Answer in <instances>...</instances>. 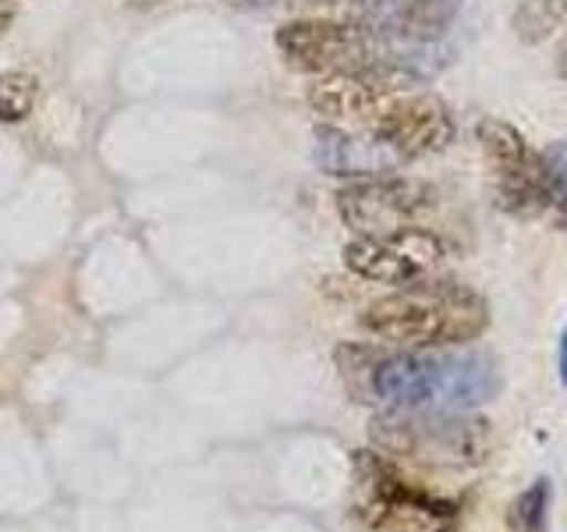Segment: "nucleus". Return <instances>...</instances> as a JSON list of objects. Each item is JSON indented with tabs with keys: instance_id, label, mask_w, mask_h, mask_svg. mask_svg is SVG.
<instances>
[{
	"instance_id": "f257e3e1",
	"label": "nucleus",
	"mask_w": 567,
	"mask_h": 532,
	"mask_svg": "<svg viewBox=\"0 0 567 532\" xmlns=\"http://www.w3.org/2000/svg\"><path fill=\"white\" fill-rule=\"evenodd\" d=\"M337 369L354 401L386 412L443 408L465 412L501 395V366L483 351H425V348H337Z\"/></svg>"
},
{
	"instance_id": "f03ea898",
	"label": "nucleus",
	"mask_w": 567,
	"mask_h": 532,
	"mask_svg": "<svg viewBox=\"0 0 567 532\" xmlns=\"http://www.w3.org/2000/svg\"><path fill=\"white\" fill-rule=\"evenodd\" d=\"M359 327L398 348H451L486 334L489 306L465 284L425 277L372 301L359 316Z\"/></svg>"
},
{
	"instance_id": "7ed1b4c3",
	"label": "nucleus",
	"mask_w": 567,
	"mask_h": 532,
	"mask_svg": "<svg viewBox=\"0 0 567 532\" xmlns=\"http://www.w3.org/2000/svg\"><path fill=\"white\" fill-rule=\"evenodd\" d=\"M354 529L359 532H457V508L422 490L377 451L354 454Z\"/></svg>"
},
{
	"instance_id": "20e7f679",
	"label": "nucleus",
	"mask_w": 567,
	"mask_h": 532,
	"mask_svg": "<svg viewBox=\"0 0 567 532\" xmlns=\"http://www.w3.org/2000/svg\"><path fill=\"white\" fill-rule=\"evenodd\" d=\"M377 448L425 466H483L493 451L489 422L461 419L443 408L419 412H386L372 422Z\"/></svg>"
},
{
	"instance_id": "39448f33",
	"label": "nucleus",
	"mask_w": 567,
	"mask_h": 532,
	"mask_svg": "<svg viewBox=\"0 0 567 532\" xmlns=\"http://www.w3.org/2000/svg\"><path fill=\"white\" fill-rule=\"evenodd\" d=\"M277 50L288 68L301 75H337L380 61L377 40L359 22L341 18H295L277 29Z\"/></svg>"
},
{
	"instance_id": "423d86ee",
	"label": "nucleus",
	"mask_w": 567,
	"mask_h": 532,
	"mask_svg": "<svg viewBox=\"0 0 567 532\" xmlns=\"http://www.w3.org/2000/svg\"><path fill=\"white\" fill-rule=\"evenodd\" d=\"M478 146H483L493 182H496V200L504 209L518 213V217H539L543 209L554 203V185L543 156L532 150V142L507 121L483 117L475 124Z\"/></svg>"
},
{
	"instance_id": "0eeeda50",
	"label": "nucleus",
	"mask_w": 567,
	"mask_h": 532,
	"mask_svg": "<svg viewBox=\"0 0 567 532\" xmlns=\"http://www.w3.org/2000/svg\"><path fill=\"white\" fill-rule=\"evenodd\" d=\"M436 209L433 185L401 174H377L337 192V213L354 235H390L415 227Z\"/></svg>"
},
{
	"instance_id": "6e6552de",
	"label": "nucleus",
	"mask_w": 567,
	"mask_h": 532,
	"mask_svg": "<svg viewBox=\"0 0 567 532\" xmlns=\"http://www.w3.org/2000/svg\"><path fill=\"white\" fill-rule=\"evenodd\" d=\"M443 259H447V245L422 224L390 231V235H359L344 248V263L351 274L390 284V288L433 277Z\"/></svg>"
},
{
	"instance_id": "1a4fd4ad",
	"label": "nucleus",
	"mask_w": 567,
	"mask_h": 532,
	"mask_svg": "<svg viewBox=\"0 0 567 532\" xmlns=\"http://www.w3.org/2000/svg\"><path fill=\"white\" fill-rule=\"evenodd\" d=\"M372 139L398 160H419L447 150L457 124L451 106L433 93H394L369 121Z\"/></svg>"
},
{
	"instance_id": "9d476101",
	"label": "nucleus",
	"mask_w": 567,
	"mask_h": 532,
	"mask_svg": "<svg viewBox=\"0 0 567 532\" xmlns=\"http://www.w3.org/2000/svg\"><path fill=\"white\" fill-rule=\"evenodd\" d=\"M394 153H386L377 139H359L344 132H327L319 142V164L327 167V174H362L377 177L394 167Z\"/></svg>"
},
{
	"instance_id": "9b49d317",
	"label": "nucleus",
	"mask_w": 567,
	"mask_h": 532,
	"mask_svg": "<svg viewBox=\"0 0 567 532\" xmlns=\"http://www.w3.org/2000/svg\"><path fill=\"white\" fill-rule=\"evenodd\" d=\"M461 0H394L390 8V29L412 40H433L451 25Z\"/></svg>"
},
{
	"instance_id": "f8f14e48",
	"label": "nucleus",
	"mask_w": 567,
	"mask_h": 532,
	"mask_svg": "<svg viewBox=\"0 0 567 532\" xmlns=\"http://www.w3.org/2000/svg\"><path fill=\"white\" fill-rule=\"evenodd\" d=\"M567 18V0H518L511 29L522 43L539 47L554 35Z\"/></svg>"
},
{
	"instance_id": "ddd939ff",
	"label": "nucleus",
	"mask_w": 567,
	"mask_h": 532,
	"mask_svg": "<svg viewBox=\"0 0 567 532\" xmlns=\"http://www.w3.org/2000/svg\"><path fill=\"white\" fill-rule=\"evenodd\" d=\"M35 96H40V82L29 71H4L0 75V124H18L32 114Z\"/></svg>"
},
{
	"instance_id": "4468645a",
	"label": "nucleus",
	"mask_w": 567,
	"mask_h": 532,
	"mask_svg": "<svg viewBox=\"0 0 567 532\" xmlns=\"http://www.w3.org/2000/svg\"><path fill=\"white\" fill-rule=\"evenodd\" d=\"M549 519V483L536 479L525 493H518V501L507 511V525L511 532H546Z\"/></svg>"
},
{
	"instance_id": "2eb2a0df",
	"label": "nucleus",
	"mask_w": 567,
	"mask_h": 532,
	"mask_svg": "<svg viewBox=\"0 0 567 532\" xmlns=\"http://www.w3.org/2000/svg\"><path fill=\"white\" fill-rule=\"evenodd\" d=\"M230 8L245 11H316V8H344L348 0H227Z\"/></svg>"
},
{
	"instance_id": "dca6fc26",
	"label": "nucleus",
	"mask_w": 567,
	"mask_h": 532,
	"mask_svg": "<svg viewBox=\"0 0 567 532\" xmlns=\"http://www.w3.org/2000/svg\"><path fill=\"white\" fill-rule=\"evenodd\" d=\"M543 164H546V174H549V185H554V192H560L567 200V139L554 142V146L543 153Z\"/></svg>"
},
{
	"instance_id": "f3484780",
	"label": "nucleus",
	"mask_w": 567,
	"mask_h": 532,
	"mask_svg": "<svg viewBox=\"0 0 567 532\" xmlns=\"http://www.w3.org/2000/svg\"><path fill=\"white\" fill-rule=\"evenodd\" d=\"M14 18H18V0H0V35L11 29Z\"/></svg>"
},
{
	"instance_id": "a211bd4d",
	"label": "nucleus",
	"mask_w": 567,
	"mask_h": 532,
	"mask_svg": "<svg viewBox=\"0 0 567 532\" xmlns=\"http://www.w3.org/2000/svg\"><path fill=\"white\" fill-rule=\"evenodd\" d=\"M557 71L567 79V29H564V40H560V47H557Z\"/></svg>"
},
{
	"instance_id": "6ab92c4d",
	"label": "nucleus",
	"mask_w": 567,
	"mask_h": 532,
	"mask_svg": "<svg viewBox=\"0 0 567 532\" xmlns=\"http://www.w3.org/2000/svg\"><path fill=\"white\" fill-rule=\"evenodd\" d=\"M560 380H564V387H567V327H564V334H560Z\"/></svg>"
}]
</instances>
